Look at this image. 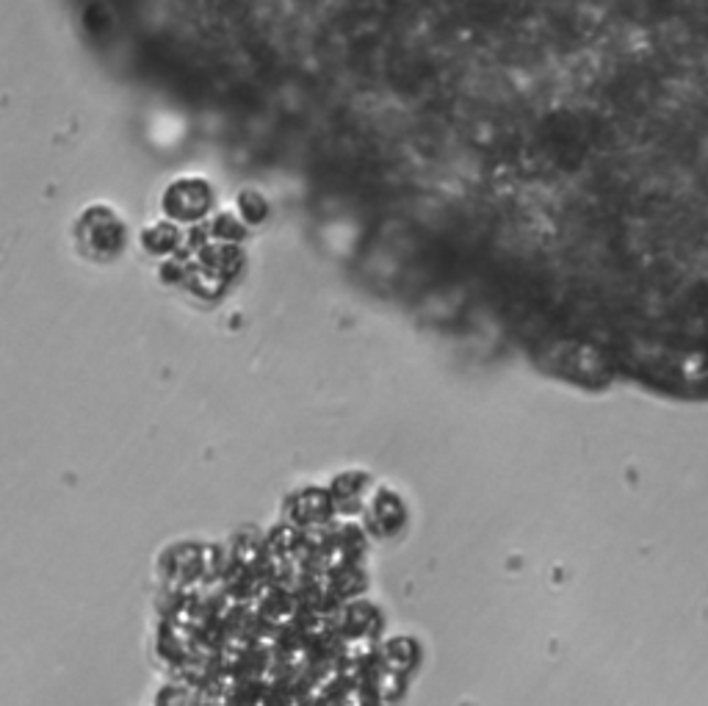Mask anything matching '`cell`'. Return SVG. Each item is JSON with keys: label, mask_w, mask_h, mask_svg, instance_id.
Here are the masks:
<instances>
[{"label": "cell", "mask_w": 708, "mask_h": 706, "mask_svg": "<svg viewBox=\"0 0 708 706\" xmlns=\"http://www.w3.org/2000/svg\"><path fill=\"white\" fill-rule=\"evenodd\" d=\"M214 186L199 175L175 177L161 194V211L177 225H194L205 219L214 208Z\"/></svg>", "instance_id": "obj_2"}, {"label": "cell", "mask_w": 708, "mask_h": 706, "mask_svg": "<svg viewBox=\"0 0 708 706\" xmlns=\"http://www.w3.org/2000/svg\"><path fill=\"white\" fill-rule=\"evenodd\" d=\"M183 241V230L181 225L172 222V219H159V222H150L148 228L142 230L139 236V245L148 256L155 258H170L175 256V250L181 247Z\"/></svg>", "instance_id": "obj_5"}, {"label": "cell", "mask_w": 708, "mask_h": 706, "mask_svg": "<svg viewBox=\"0 0 708 706\" xmlns=\"http://www.w3.org/2000/svg\"><path fill=\"white\" fill-rule=\"evenodd\" d=\"M285 513H288V519L294 521L296 526L322 524L324 519H329V513H335L333 496L324 488H302L288 496Z\"/></svg>", "instance_id": "obj_3"}, {"label": "cell", "mask_w": 708, "mask_h": 706, "mask_svg": "<svg viewBox=\"0 0 708 706\" xmlns=\"http://www.w3.org/2000/svg\"><path fill=\"white\" fill-rule=\"evenodd\" d=\"M236 214L247 228H258L269 219V199L258 188H241L236 197Z\"/></svg>", "instance_id": "obj_6"}, {"label": "cell", "mask_w": 708, "mask_h": 706, "mask_svg": "<svg viewBox=\"0 0 708 706\" xmlns=\"http://www.w3.org/2000/svg\"><path fill=\"white\" fill-rule=\"evenodd\" d=\"M208 230H210V239H216L219 245H239V241H244L247 236V225L241 222L239 214H232V211L216 214V217L210 219Z\"/></svg>", "instance_id": "obj_7"}, {"label": "cell", "mask_w": 708, "mask_h": 706, "mask_svg": "<svg viewBox=\"0 0 708 706\" xmlns=\"http://www.w3.org/2000/svg\"><path fill=\"white\" fill-rule=\"evenodd\" d=\"M369 477H366L363 471H344L338 474V477L329 482V496H333V508L335 513H358L360 508L366 504V499H369Z\"/></svg>", "instance_id": "obj_4"}, {"label": "cell", "mask_w": 708, "mask_h": 706, "mask_svg": "<svg viewBox=\"0 0 708 706\" xmlns=\"http://www.w3.org/2000/svg\"><path fill=\"white\" fill-rule=\"evenodd\" d=\"M75 250L95 263L120 258L128 247V225L106 203H91L78 214L73 228Z\"/></svg>", "instance_id": "obj_1"}]
</instances>
